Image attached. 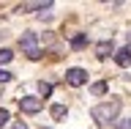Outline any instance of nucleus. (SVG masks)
I'll use <instances>...</instances> for the list:
<instances>
[{
    "instance_id": "1",
    "label": "nucleus",
    "mask_w": 131,
    "mask_h": 129,
    "mask_svg": "<svg viewBox=\"0 0 131 129\" xmlns=\"http://www.w3.org/2000/svg\"><path fill=\"white\" fill-rule=\"evenodd\" d=\"M120 99H109V102H104V105H96L93 107V118L96 121H101V124H106V121H115L117 118V113H120Z\"/></svg>"
},
{
    "instance_id": "2",
    "label": "nucleus",
    "mask_w": 131,
    "mask_h": 129,
    "mask_svg": "<svg viewBox=\"0 0 131 129\" xmlns=\"http://www.w3.org/2000/svg\"><path fill=\"white\" fill-rule=\"evenodd\" d=\"M19 47H22V52L30 58V61H38L41 58V49L36 47V33L33 30H25L22 36H19Z\"/></svg>"
},
{
    "instance_id": "3",
    "label": "nucleus",
    "mask_w": 131,
    "mask_h": 129,
    "mask_svg": "<svg viewBox=\"0 0 131 129\" xmlns=\"http://www.w3.org/2000/svg\"><path fill=\"white\" fill-rule=\"evenodd\" d=\"M66 82L74 85V88H79V85L88 82V72H85V69H68V72H66Z\"/></svg>"
},
{
    "instance_id": "4",
    "label": "nucleus",
    "mask_w": 131,
    "mask_h": 129,
    "mask_svg": "<svg viewBox=\"0 0 131 129\" xmlns=\"http://www.w3.org/2000/svg\"><path fill=\"white\" fill-rule=\"evenodd\" d=\"M41 99H36V96H25V99H19V110L22 113H27V115H33V113H38L41 110Z\"/></svg>"
},
{
    "instance_id": "5",
    "label": "nucleus",
    "mask_w": 131,
    "mask_h": 129,
    "mask_svg": "<svg viewBox=\"0 0 131 129\" xmlns=\"http://www.w3.org/2000/svg\"><path fill=\"white\" fill-rule=\"evenodd\" d=\"M115 63H117V66H123V69H126V66H131V47L117 49V52H115Z\"/></svg>"
},
{
    "instance_id": "6",
    "label": "nucleus",
    "mask_w": 131,
    "mask_h": 129,
    "mask_svg": "<svg viewBox=\"0 0 131 129\" xmlns=\"http://www.w3.org/2000/svg\"><path fill=\"white\" fill-rule=\"evenodd\" d=\"M112 52H115L112 41H101V44H96V55H98V58H109Z\"/></svg>"
},
{
    "instance_id": "7",
    "label": "nucleus",
    "mask_w": 131,
    "mask_h": 129,
    "mask_svg": "<svg viewBox=\"0 0 131 129\" xmlns=\"http://www.w3.org/2000/svg\"><path fill=\"white\" fill-rule=\"evenodd\" d=\"M49 113H52V118H55V121H60V118H66V115H68V107H66V105H52V110H49Z\"/></svg>"
},
{
    "instance_id": "8",
    "label": "nucleus",
    "mask_w": 131,
    "mask_h": 129,
    "mask_svg": "<svg viewBox=\"0 0 131 129\" xmlns=\"http://www.w3.org/2000/svg\"><path fill=\"white\" fill-rule=\"evenodd\" d=\"M90 91H93L96 96H104V93H106V82H93V88H90Z\"/></svg>"
},
{
    "instance_id": "9",
    "label": "nucleus",
    "mask_w": 131,
    "mask_h": 129,
    "mask_svg": "<svg viewBox=\"0 0 131 129\" xmlns=\"http://www.w3.org/2000/svg\"><path fill=\"white\" fill-rule=\"evenodd\" d=\"M11 58H14L11 49H0V66H3V63H11Z\"/></svg>"
},
{
    "instance_id": "10",
    "label": "nucleus",
    "mask_w": 131,
    "mask_h": 129,
    "mask_svg": "<svg viewBox=\"0 0 131 129\" xmlns=\"http://www.w3.org/2000/svg\"><path fill=\"white\" fill-rule=\"evenodd\" d=\"M38 91H41V96L47 99L49 93H52V85H49V82H38Z\"/></svg>"
},
{
    "instance_id": "11",
    "label": "nucleus",
    "mask_w": 131,
    "mask_h": 129,
    "mask_svg": "<svg viewBox=\"0 0 131 129\" xmlns=\"http://www.w3.org/2000/svg\"><path fill=\"white\" fill-rule=\"evenodd\" d=\"M85 41H88L85 36H74V39H71V47H74V49H79V47H85Z\"/></svg>"
},
{
    "instance_id": "12",
    "label": "nucleus",
    "mask_w": 131,
    "mask_h": 129,
    "mask_svg": "<svg viewBox=\"0 0 131 129\" xmlns=\"http://www.w3.org/2000/svg\"><path fill=\"white\" fill-rule=\"evenodd\" d=\"M3 124H8V110L0 107V126H3Z\"/></svg>"
},
{
    "instance_id": "13",
    "label": "nucleus",
    "mask_w": 131,
    "mask_h": 129,
    "mask_svg": "<svg viewBox=\"0 0 131 129\" xmlns=\"http://www.w3.org/2000/svg\"><path fill=\"white\" fill-rule=\"evenodd\" d=\"M8 80H11V74H8L6 69H0V82H8Z\"/></svg>"
},
{
    "instance_id": "14",
    "label": "nucleus",
    "mask_w": 131,
    "mask_h": 129,
    "mask_svg": "<svg viewBox=\"0 0 131 129\" xmlns=\"http://www.w3.org/2000/svg\"><path fill=\"white\" fill-rule=\"evenodd\" d=\"M14 129H27V126H25L22 121H16V124H14Z\"/></svg>"
},
{
    "instance_id": "15",
    "label": "nucleus",
    "mask_w": 131,
    "mask_h": 129,
    "mask_svg": "<svg viewBox=\"0 0 131 129\" xmlns=\"http://www.w3.org/2000/svg\"><path fill=\"white\" fill-rule=\"evenodd\" d=\"M126 129H131V124H126Z\"/></svg>"
},
{
    "instance_id": "16",
    "label": "nucleus",
    "mask_w": 131,
    "mask_h": 129,
    "mask_svg": "<svg viewBox=\"0 0 131 129\" xmlns=\"http://www.w3.org/2000/svg\"><path fill=\"white\" fill-rule=\"evenodd\" d=\"M128 44H131V33H128Z\"/></svg>"
},
{
    "instance_id": "17",
    "label": "nucleus",
    "mask_w": 131,
    "mask_h": 129,
    "mask_svg": "<svg viewBox=\"0 0 131 129\" xmlns=\"http://www.w3.org/2000/svg\"><path fill=\"white\" fill-rule=\"evenodd\" d=\"M3 36H6V33H0V39H3Z\"/></svg>"
}]
</instances>
